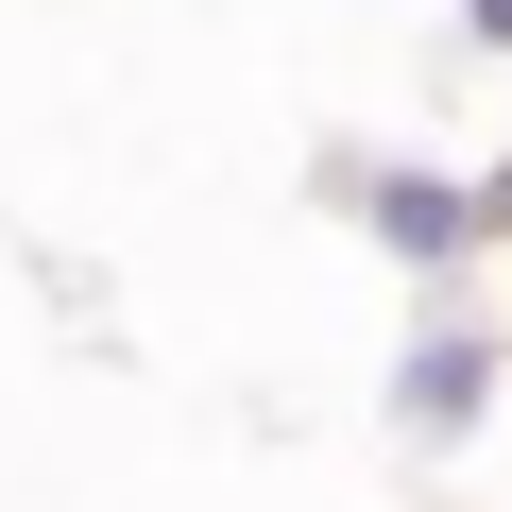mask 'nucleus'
Listing matches in <instances>:
<instances>
[{
  "instance_id": "3",
  "label": "nucleus",
  "mask_w": 512,
  "mask_h": 512,
  "mask_svg": "<svg viewBox=\"0 0 512 512\" xmlns=\"http://www.w3.org/2000/svg\"><path fill=\"white\" fill-rule=\"evenodd\" d=\"M461 35H478V52H512V0H461Z\"/></svg>"
},
{
  "instance_id": "2",
  "label": "nucleus",
  "mask_w": 512,
  "mask_h": 512,
  "mask_svg": "<svg viewBox=\"0 0 512 512\" xmlns=\"http://www.w3.org/2000/svg\"><path fill=\"white\" fill-rule=\"evenodd\" d=\"M495 376H512V342H495L478 308H427V325L393 342V444H461V427L495 410Z\"/></svg>"
},
{
  "instance_id": "1",
  "label": "nucleus",
  "mask_w": 512,
  "mask_h": 512,
  "mask_svg": "<svg viewBox=\"0 0 512 512\" xmlns=\"http://www.w3.org/2000/svg\"><path fill=\"white\" fill-rule=\"evenodd\" d=\"M359 222H376V256H393L410 291H461L478 256H495V205H478V171H427V154L359 171Z\"/></svg>"
},
{
  "instance_id": "4",
  "label": "nucleus",
  "mask_w": 512,
  "mask_h": 512,
  "mask_svg": "<svg viewBox=\"0 0 512 512\" xmlns=\"http://www.w3.org/2000/svg\"><path fill=\"white\" fill-rule=\"evenodd\" d=\"M478 205H495V239H512V154H495V171H478Z\"/></svg>"
}]
</instances>
